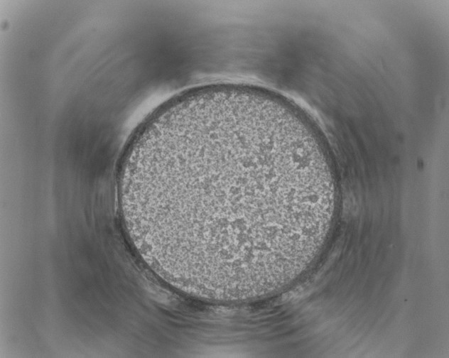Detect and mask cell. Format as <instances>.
Masks as SVG:
<instances>
[{
    "label": "cell",
    "mask_w": 449,
    "mask_h": 358,
    "mask_svg": "<svg viewBox=\"0 0 449 358\" xmlns=\"http://www.w3.org/2000/svg\"><path fill=\"white\" fill-rule=\"evenodd\" d=\"M128 232L178 291L233 303L275 293L314 241L320 173L283 118L243 104L173 115L134 145L121 173Z\"/></svg>",
    "instance_id": "obj_1"
}]
</instances>
